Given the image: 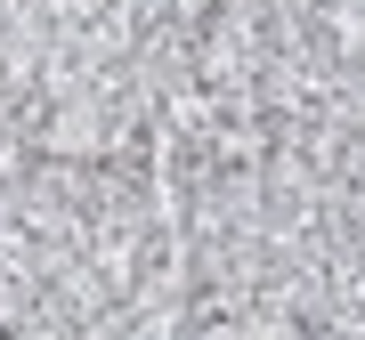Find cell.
Instances as JSON below:
<instances>
[]
</instances>
